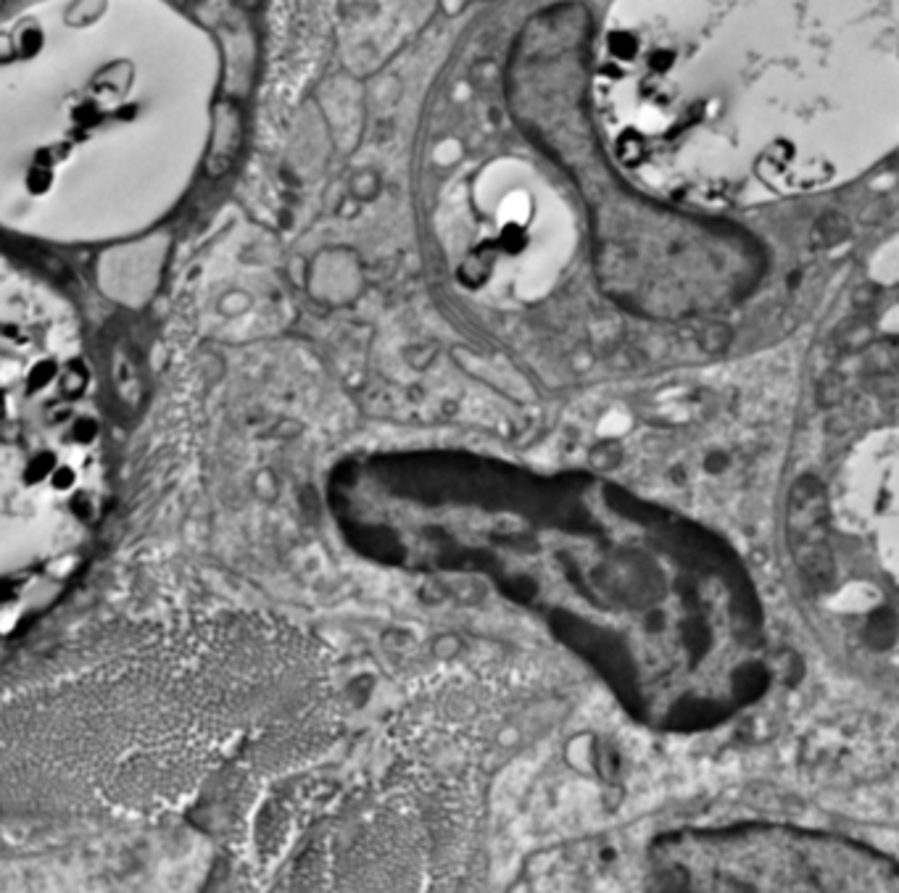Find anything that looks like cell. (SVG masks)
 Masks as SVG:
<instances>
[{
    "label": "cell",
    "instance_id": "6da1fadb",
    "mask_svg": "<svg viewBox=\"0 0 899 893\" xmlns=\"http://www.w3.org/2000/svg\"><path fill=\"white\" fill-rule=\"evenodd\" d=\"M333 493L370 554L486 580L657 728H712L768 688L760 598L739 556L620 485L414 451L348 461Z\"/></svg>",
    "mask_w": 899,
    "mask_h": 893
},
{
    "label": "cell",
    "instance_id": "7a4b0ae2",
    "mask_svg": "<svg viewBox=\"0 0 899 893\" xmlns=\"http://www.w3.org/2000/svg\"><path fill=\"white\" fill-rule=\"evenodd\" d=\"M138 53L64 64L37 24L0 51V235L111 248L172 219L214 145L201 72Z\"/></svg>",
    "mask_w": 899,
    "mask_h": 893
},
{
    "label": "cell",
    "instance_id": "3957f363",
    "mask_svg": "<svg viewBox=\"0 0 899 893\" xmlns=\"http://www.w3.org/2000/svg\"><path fill=\"white\" fill-rule=\"evenodd\" d=\"M493 714L496 699L470 677L414 696L385 735L383 762L306 822L285 883L319 891L472 883L486 830Z\"/></svg>",
    "mask_w": 899,
    "mask_h": 893
},
{
    "label": "cell",
    "instance_id": "277c9868",
    "mask_svg": "<svg viewBox=\"0 0 899 893\" xmlns=\"http://www.w3.org/2000/svg\"><path fill=\"white\" fill-rule=\"evenodd\" d=\"M673 891H899V862L865 843L773 822L681 830L654 846Z\"/></svg>",
    "mask_w": 899,
    "mask_h": 893
},
{
    "label": "cell",
    "instance_id": "5b68a950",
    "mask_svg": "<svg viewBox=\"0 0 899 893\" xmlns=\"http://www.w3.org/2000/svg\"><path fill=\"white\" fill-rule=\"evenodd\" d=\"M852 235V224L844 214L839 211H826L823 217L815 219L810 230V245L815 251H828V248H836L844 240H849Z\"/></svg>",
    "mask_w": 899,
    "mask_h": 893
}]
</instances>
